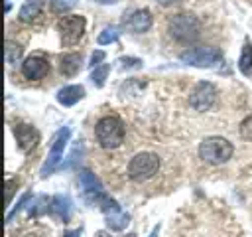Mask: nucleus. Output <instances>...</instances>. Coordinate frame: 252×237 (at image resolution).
I'll return each mask as SVG.
<instances>
[{
  "label": "nucleus",
  "mask_w": 252,
  "mask_h": 237,
  "mask_svg": "<svg viewBox=\"0 0 252 237\" xmlns=\"http://www.w3.org/2000/svg\"><path fill=\"white\" fill-rule=\"evenodd\" d=\"M124 132H126L124 130V122L114 115L102 117L94 126V136H96L98 144L102 148H106V150L118 148L124 142Z\"/></svg>",
  "instance_id": "nucleus-1"
},
{
  "label": "nucleus",
  "mask_w": 252,
  "mask_h": 237,
  "mask_svg": "<svg viewBox=\"0 0 252 237\" xmlns=\"http://www.w3.org/2000/svg\"><path fill=\"white\" fill-rule=\"evenodd\" d=\"M232 152H234V146L222 136H207L199 144V158L213 166L228 162L232 158Z\"/></svg>",
  "instance_id": "nucleus-2"
},
{
  "label": "nucleus",
  "mask_w": 252,
  "mask_h": 237,
  "mask_svg": "<svg viewBox=\"0 0 252 237\" xmlns=\"http://www.w3.org/2000/svg\"><path fill=\"white\" fill-rule=\"evenodd\" d=\"M159 170V156L156 152H138L128 162V178L134 182H146Z\"/></svg>",
  "instance_id": "nucleus-3"
},
{
  "label": "nucleus",
  "mask_w": 252,
  "mask_h": 237,
  "mask_svg": "<svg viewBox=\"0 0 252 237\" xmlns=\"http://www.w3.org/2000/svg\"><path fill=\"white\" fill-rule=\"evenodd\" d=\"M167 30H169L171 38H175L179 41H193L201 34V22L193 14H177L173 18H169Z\"/></svg>",
  "instance_id": "nucleus-4"
},
{
  "label": "nucleus",
  "mask_w": 252,
  "mask_h": 237,
  "mask_svg": "<svg viewBox=\"0 0 252 237\" xmlns=\"http://www.w3.org/2000/svg\"><path fill=\"white\" fill-rule=\"evenodd\" d=\"M179 59L187 65H193V67H201V69H211V67H217L219 63H222V51L217 49V47H189L185 49Z\"/></svg>",
  "instance_id": "nucleus-5"
},
{
  "label": "nucleus",
  "mask_w": 252,
  "mask_h": 237,
  "mask_svg": "<svg viewBox=\"0 0 252 237\" xmlns=\"http://www.w3.org/2000/svg\"><path fill=\"white\" fill-rule=\"evenodd\" d=\"M69 136H71L69 126H63V128L53 136L51 148H49V152H47V160H45V164L41 166V176H49V174L59 166V162H61V158H63V150H65V146H67V142H69Z\"/></svg>",
  "instance_id": "nucleus-6"
},
{
  "label": "nucleus",
  "mask_w": 252,
  "mask_h": 237,
  "mask_svg": "<svg viewBox=\"0 0 252 237\" xmlns=\"http://www.w3.org/2000/svg\"><path fill=\"white\" fill-rule=\"evenodd\" d=\"M85 26H87V20L83 16H77V14H71V16H65L59 20V34H61V41L63 45H73L77 43L83 34H85Z\"/></svg>",
  "instance_id": "nucleus-7"
},
{
  "label": "nucleus",
  "mask_w": 252,
  "mask_h": 237,
  "mask_svg": "<svg viewBox=\"0 0 252 237\" xmlns=\"http://www.w3.org/2000/svg\"><path fill=\"white\" fill-rule=\"evenodd\" d=\"M215 101H217V87L213 83H209V81L197 83L193 93H191V97H189V105L199 113L209 111L215 105Z\"/></svg>",
  "instance_id": "nucleus-8"
},
{
  "label": "nucleus",
  "mask_w": 252,
  "mask_h": 237,
  "mask_svg": "<svg viewBox=\"0 0 252 237\" xmlns=\"http://www.w3.org/2000/svg\"><path fill=\"white\" fill-rule=\"evenodd\" d=\"M79 186L83 190V196L89 203H96L100 196H104V188L100 180L91 172V170H81L79 172Z\"/></svg>",
  "instance_id": "nucleus-9"
},
{
  "label": "nucleus",
  "mask_w": 252,
  "mask_h": 237,
  "mask_svg": "<svg viewBox=\"0 0 252 237\" xmlns=\"http://www.w3.org/2000/svg\"><path fill=\"white\" fill-rule=\"evenodd\" d=\"M14 136H16L18 148L22 152H30L39 140V132L32 124H26V122H20L14 126Z\"/></svg>",
  "instance_id": "nucleus-10"
},
{
  "label": "nucleus",
  "mask_w": 252,
  "mask_h": 237,
  "mask_svg": "<svg viewBox=\"0 0 252 237\" xmlns=\"http://www.w3.org/2000/svg\"><path fill=\"white\" fill-rule=\"evenodd\" d=\"M49 73V63L41 55H30L22 63V75L26 79H41Z\"/></svg>",
  "instance_id": "nucleus-11"
},
{
  "label": "nucleus",
  "mask_w": 252,
  "mask_h": 237,
  "mask_svg": "<svg viewBox=\"0 0 252 237\" xmlns=\"http://www.w3.org/2000/svg\"><path fill=\"white\" fill-rule=\"evenodd\" d=\"M124 28L134 32V34H142L146 30L152 28V12L142 8V10H134L126 20H124Z\"/></svg>",
  "instance_id": "nucleus-12"
},
{
  "label": "nucleus",
  "mask_w": 252,
  "mask_h": 237,
  "mask_svg": "<svg viewBox=\"0 0 252 237\" xmlns=\"http://www.w3.org/2000/svg\"><path fill=\"white\" fill-rule=\"evenodd\" d=\"M71 211H73V201H71L69 196H61V194H57V196L51 198V213H53L57 219H61V221H69Z\"/></svg>",
  "instance_id": "nucleus-13"
},
{
  "label": "nucleus",
  "mask_w": 252,
  "mask_h": 237,
  "mask_svg": "<svg viewBox=\"0 0 252 237\" xmlns=\"http://www.w3.org/2000/svg\"><path fill=\"white\" fill-rule=\"evenodd\" d=\"M83 97H85V87L83 85H67V87H63V89L57 91V101L63 107H73Z\"/></svg>",
  "instance_id": "nucleus-14"
},
{
  "label": "nucleus",
  "mask_w": 252,
  "mask_h": 237,
  "mask_svg": "<svg viewBox=\"0 0 252 237\" xmlns=\"http://www.w3.org/2000/svg\"><path fill=\"white\" fill-rule=\"evenodd\" d=\"M104 219H106V225H108L112 231H122V229H126V225L130 223V215L124 213V211L120 209V205H116V207H112L110 211H106V213H104Z\"/></svg>",
  "instance_id": "nucleus-15"
},
{
  "label": "nucleus",
  "mask_w": 252,
  "mask_h": 237,
  "mask_svg": "<svg viewBox=\"0 0 252 237\" xmlns=\"http://www.w3.org/2000/svg\"><path fill=\"white\" fill-rule=\"evenodd\" d=\"M83 67V55L81 53H67L61 57V63H59V69L65 77H73L81 71Z\"/></svg>",
  "instance_id": "nucleus-16"
},
{
  "label": "nucleus",
  "mask_w": 252,
  "mask_h": 237,
  "mask_svg": "<svg viewBox=\"0 0 252 237\" xmlns=\"http://www.w3.org/2000/svg\"><path fill=\"white\" fill-rule=\"evenodd\" d=\"M43 6H45V0H24L22 8L18 12V18L22 22H32L41 14Z\"/></svg>",
  "instance_id": "nucleus-17"
},
{
  "label": "nucleus",
  "mask_w": 252,
  "mask_h": 237,
  "mask_svg": "<svg viewBox=\"0 0 252 237\" xmlns=\"http://www.w3.org/2000/svg\"><path fill=\"white\" fill-rule=\"evenodd\" d=\"M47 209H51V199L45 198V196H37V198H33L32 203H30V207H28L30 215H33V217L43 215Z\"/></svg>",
  "instance_id": "nucleus-18"
},
{
  "label": "nucleus",
  "mask_w": 252,
  "mask_h": 237,
  "mask_svg": "<svg viewBox=\"0 0 252 237\" xmlns=\"http://www.w3.org/2000/svg\"><path fill=\"white\" fill-rule=\"evenodd\" d=\"M238 69L244 75H248L252 71V45H250L248 40L244 41V47H242V53H240V59H238Z\"/></svg>",
  "instance_id": "nucleus-19"
},
{
  "label": "nucleus",
  "mask_w": 252,
  "mask_h": 237,
  "mask_svg": "<svg viewBox=\"0 0 252 237\" xmlns=\"http://www.w3.org/2000/svg\"><path fill=\"white\" fill-rule=\"evenodd\" d=\"M120 38V30L116 28V26H106L100 34H98V38H96V41L100 43V45H106V43H112V41H116Z\"/></svg>",
  "instance_id": "nucleus-20"
},
{
  "label": "nucleus",
  "mask_w": 252,
  "mask_h": 237,
  "mask_svg": "<svg viewBox=\"0 0 252 237\" xmlns=\"http://www.w3.org/2000/svg\"><path fill=\"white\" fill-rule=\"evenodd\" d=\"M4 51H6V61L10 63V65H14V63H18L20 61V57H22V47L18 45V43H14V41H6V47H4Z\"/></svg>",
  "instance_id": "nucleus-21"
},
{
  "label": "nucleus",
  "mask_w": 252,
  "mask_h": 237,
  "mask_svg": "<svg viewBox=\"0 0 252 237\" xmlns=\"http://www.w3.org/2000/svg\"><path fill=\"white\" fill-rule=\"evenodd\" d=\"M108 69H110L108 63H102V65H98V67L93 69L91 79H93V83H94L96 87H102V85H104V79H106V75H108Z\"/></svg>",
  "instance_id": "nucleus-22"
},
{
  "label": "nucleus",
  "mask_w": 252,
  "mask_h": 237,
  "mask_svg": "<svg viewBox=\"0 0 252 237\" xmlns=\"http://www.w3.org/2000/svg\"><path fill=\"white\" fill-rule=\"evenodd\" d=\"M75 2L77 0H51V8L55 12H67V10H71L75 6Z\"/></svg>",
  "instance_id": "nucleus-23"
},
{
  "label": "nucleus",
  "mask_w": 252,
  "mask_h": 237,
  "mask_svg": "<svg viewBox=\"0 0 252 237\" xmlns=\"http://www.w3.org/2000/svg\"><path fill=\"white\" fill-rule=\"evenodd\" d=\"M240 136L246 138V140H252V115L246 117V118L240 122Z\"/></svg>",
  "instance_id": "nucleus-24"
},
{
  "label": "nucleus",
  "mask_w": 252,
  "mask_h": 237,
  "mask_svg": "<svg viewBox=\"0 0 252 237\" xmlns=\"http://www.w3.org/2000/svg\"><path fill=\"white\" fill-rule=\"evenodd\" d=\"M28 199H30V194H24V196L20 198V201L16 203V207H14V209H12L10 213H8V217H6V219H8V221H12V219H14V215H16V213H18V211L22 209V205H24V203H26Z\"/></svg>",
  "instance_id": "nucleus-25"
},
{
  "label": "nucleus",
  "mask_w": 252,
  "mask_h": 237,
  "mask_svg": "<svg viewBox=\"0 0 252 237\" xmlns=\"http://www.w3.org/2000/svg\"><path fill=\"white\" fill-rule=\"evenodd\" d=\"M102 59H104V51H100V49H96V51H94V53L91 55V65H93V67H98Z\"/></svg>",
  "instance_id": "nucleus-26"
},
{
  "label": "nucleus",
  "mask_w": 252,
  "mask_h": 237,
  "mask_svg": "<svg viewBox=\"0 0 252 237\" xmlns=\"http://www.w3.org/2000/svg\"><path fill=\"white\" fill-rule=\"evenodd\" d=\"M120 63H124V67H140L142 65V61L136 57H122Z\"/></svg>",
  "instance_id": "nucleus-27"
},
{
  "label": "nucleus",
  "mask_w": 252,
  "mask_h": 237,
  "mask_svg": "<svg viewBox=\"0 0 252 237\" xmlns=\"http://www.w3.org/2000/svg\"><path fill=\"white\" fill-rule=\"evenodd\" d=\"M12 186H14V182L12 180H8V184H6V203H10V198H12Z\"/></svg>",
  "instance_id": "nucleus-28"
},
{
  "label": "nucleus",
  "mask_w": 252,
  "mask_h": 237,
  "mask_svg": "<svg viewBox=\"0 0 252 237\" xmlns=\"http://www.w3.org/2000/svg\"><path fill=\"white\" fill-rule=\"evenodd\" d=\"M79 235H81L79 229H75V231H65V233H63V237H79Z\"/></svg>",
  "instance_id": "nucleus-29"
},
{
  "label": "nucleus",
  "mask_w": 252,
  "mask_h": 237,
  "mask_svg": "<svg viewBox=\"0 0 252 237\" xmlns=\"http://www.w3.org/2000/svg\"><path fill=\"white\" fill-rule=\"evenodd\" d=\"M158 4H161V6H169V4H173L175 0H156Z\"/></svg>",
  "instance_id": "nucleus-30"
},
{
  "label": "nucleus",
  "mask_w": 252,
  "mask_h": 237,
  "mask_svg": "<svg viewBox=\"0 0 252 237\" xmlns=\"http://www.w3.org/2000/svg\"><path fill=\"white\" fill-rule=\"evenodd\" d=\"M94 2H98V4H116L118 0H94Z\"/></svg>",
  "instance_id": "nucleus-31"
},
{
  "label": "nucleus",
  "mask_w": 252,
  "mask_h": 237,
  "mask_svg": "<svg viewBox=\"0 0 252 237\" xmlns=\"http://www.w3.org/2000/svg\"><path fill=\"white\" fill-rule=\"evenodd\" d=\"M96 237H108V235H106V233H104V231H100V233H96ZM130 237H136V235H134V233H132V235H130Z\"/></svg>",
  "instance_id": "nucleus-32"
},
{
  "label": "nucleus",
  "mask_w": 252,
  "mask_h": 237,
  "mask_svg": "<svg viewBox=\"0 0 252 237\" xmlns=\"http://www.w3.org/2000/svg\"><path fill=\"white\" fill-rule=\"evenodd\" d=\"M158 231H159V227H154V231H152V235H150V237H156V235H158Z\"/></svg>",
  "instance_id": "nucleus-33"
}]
</instances>
